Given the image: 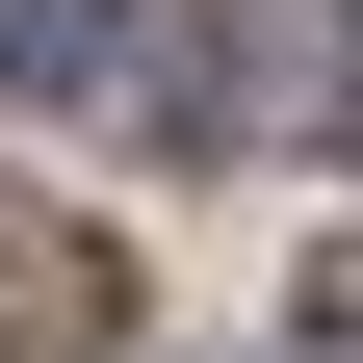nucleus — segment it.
<instances>
[{
	"mask_svg": "<svg viewBox=\"0 0 363 363\" xmlns=\"http://www.w3.org/2000/svg\"><path fill=\"white\" fill-rule=\"evenodd\" d=\"M182 130H234V156H311L363 130V0H182Z\"/></svg>",
	"mask_w": 363,
	"mask_h": 363,
	"instance_id": "f257e3e1",
	"label": "nucleus"
},
{
	"mask_svg": "<svg viewBox=\"0 0 363 363\" xmlns=\"http://www.w3.org/2000/svg\"><path fill=\"white\" fill-rule=\"evenodd\" d=\"M130 52V0H0V78H104Z\"/></svg>",
	"mask_w": 363,
	"mask_h": 363,
	"instance_id": "f03ea898",
	"label": "nucleus"
},
{
	"mask_svg": "<svg viewBox=\"0 0 363 363\" xmlns=\"http://www.w3.org/2000/svg\"><path fill=\"white\" fill-rule=\"evenodd\" d=\"M311 337H363V234H337V259H311Z\"/></svg>",
	"mask_w": 363,
	"mask_h": 363,
	"instance_id": "7ed1b4c3",
	"label": "nucleus"
}]
</instances>
